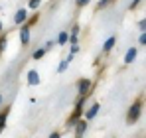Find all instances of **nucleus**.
<instances>
[{"label":"nucleus","instance_id":"6","mask_svg":"<svg viewBox=\"0 0 146 138\" xmlns=\"http://www.w3.org/2000/svg\"><path fill=\"white\" fill-rule=\"evenodd\" d=\"M20 40H22V44H24V46L30 42V32H28V28H24V30L20 32Z\"/></svg>","mask_w":146,"mask_h":138},{"label":"nucleus","instance_id":"19","mask_svg":"<svg viewBox=\"0 0 146 138\" xmlns=\"http://www.w3.org/2000/svg\"><path fill=\"white\" fill-rule=\"evenodd\" d=\"M87 2H89V0H77V4H81V6H83V4H87Z\"/></svg>","mask_w":146,"mask_h":138},{"label":"nucleus","instance_id":"20","mask_svg":"<svg viewBox=\"0 0 146 138\" xmlns=\"http://www.w3.org/2000/svg\"><path fill=\"white\" fill-rule=\"evenodd\" d=\"M0 103H2V97H0Z\"/></svg>","mask_w":146,"mask_h":138},{"label":"nucleus","instance_id":"9","mask_svg":"<svg viewBox=\"0 0 146 138\" xmlns=\"http://www.w3.org/2000/svg\"><path fill=\"white\" fill-rule=\"evenodd\" d=\"M75 124H77V134H83L87 128V122H75Z\"/></svg>","mask_w":146,"mask_h":138},{"label":"nucleus","instance_id":"10","mask_svg":"<svg viewBox=\"0 0 146 138\" xmlns=\"http://www.w3.org/2000/svg\"><path fill=\"white\" fill-rule=\"evenodd\" d=\"M71 59H73V53L69 55V57H67V59H65V61H61V65H59V71H65V67L69 65V61H71Z\"/></svg>","mask_w":146,"mask_h":138},{"label":"nucleus","instance_id":"13","mask_svg":"<svg viewBox=\"0 0 146 138\" xmlns=\"http://www.w3.org/2000/svg\"><path fill=\"white\" fill-rule=\"evenodd\" d=\"M67 42V36L65 34H59V44H65Z\"/></svg>","mask_w":146,"mask_h":138},{"label":"nucleus","instance_id":"7","mask_svg":"<svg viewBox=\"0 0 146 138\" xmlns=\"http://www.w3.org/2000/svg\"><path fill=\"white\" fill-rule=\"evenodd\" d=\"M97 111H99V105H93V107L87 111V118H93V116L97 115Z\"/></svg>","mask_w":146,"mask_h":138},{"label":"nucleus","instance_id":"18","mask_svg":"<svg viewBox=\"0 0 146 138\" xmlns=\"http://www.w3.org/2000/svg\"><path fill=\"white\" fill-rule=\"evenodd\" d=\"M138 2H140V0H134V2L130 4V8H136V4H138Z\"/></svg>","mask_w":146,"mask_h":138},{"label":"nucleus","instance_id":"16","mask_svg":"<svg viewBox=\"0 0 146 138\" xmlns=\"http://www.w3.org/2000/svg\"><path fill=\"white\" fill-rule=\"evenodd\" d=\"M138 44H146V36H144V34L140 36V40H138Z\"/></svg>","mask_w":146,"mask_h":138},{"label":"nucleus","instance_id":"4","mask_svg":"<svg viewBox=\"0 0 146 138\" xmlns=\"http://www.w3.org/2000/svg\"><path fill=\"white\" fill-rule=\"evenodd\" d=\"M134 57H136V47H132V49H128V53H126V57H124V61H126V63H130V61H134Z\"/></svg>","mask_w":146,"mask_h":138},{"label":"nucleus","instance_id":"5","mask_svg":"<svg viewBox=\"0 0 146 138\" xmlns=\"http://www.w3.org/2000/svg\"><path fill=\"white\" fill-rule=\"evenodd\" d=\"M14 20H16V24H22L26 20V10H18L16 16H14Z\"/></svg>","mask_w":146,"mask_h":138},{"label":"nucleus","instance_id":"2","mask_svg":"<svg viewBox=\"0 0 146 138\" xmlns=\"http://www.w3.org/2000/svg\"><path fill=\"white\" fill-rule=\"evenodd\" d=\"M89 87H91L89 79H83V81H79V93H81V95H87V91H89Z\"/></svg>","mask_w":146,"mask_h":138},{"label":"nucleus","instance_id":"3","mask_svg":"<svg viewBox=\"0 0 146 138\" xmlns=\"http://www.w3.org/2000/svg\"><path fill=\"white\" fill-rule=\"evenodd\" d=\"M28 83H30V85H38V83H40V77H38L36 71H30V73H28Z\"/></svg>","mask_w":146,"mask_h":138},{"label":"nucleus","instance_id":"11","mask_svg":"<svg viewBox=\"0 0 146 138\" xmlns=\"http://www.w3.org/2000/svg\"><path fill=\"white\" fill-rule=\"evenodd\" d=\"M44 53H46V49H38V51H34V59H40V57H44Z\"/></svg>","mask_w":146,"mask_h":138},{"label":"nucleus","instance_id":"12","mask_svg":"<svg viewBox=\"0 0 146 138\" xmlns=\"http://www.w3.org/2000/svg\"><path fill=\"white\" fill-rule=\"evenodd\" d=\"M4 122H6V115H0V130L4 128Z\"/></svg>","mask_w":146,"mask_h":138},{"label":"nucleus","instance_id":"15","mask_svg":"<svg viewBox=\"0 0 146 138\" xmlns=\"http://www.w3.org/2000/svg\"><path fill=\"white\" fill-rule=\"evenodd\" d=\"M138 28H140V30H144V28H146V22H144V20H140V22H138Z\"/></svg>","mask_w":146,"mask_h":138},{"label":"nucleus","instance_id":"8","mask_svg":"<svg viewBox=\"0 0 146 138\" xmlns=\"http://www.w3.org/2000/svg\"><path fill=\"white\" fill-rule=\"evenodd\" d=\"M113 46H115V38H109V40L105 42V46H103V49H105V51H109V49H111Z\"/></svg>","mask_w":146,"mask_h":138},{"label":"nucleus","instance_id":"14","mask_svg":"<svg viewBox=\"0 0 146 138\" xmlns=\"http://www.w3.org/2000/svg\"><path fill=\"white\" fill-rule=\"evenodd\" d=\"M38 4H40V0H32V2H30L32 8H38Z\"/></svg>","mask_w":146,"mask_h":138},{"label":"nucleus","instance_id":"21","mask_svg":"<svg viewBox=\"0 0 146 138\" xmlns=\"http://www.w3.org/2000/svg\"><path fill=\"white\" fill-rule=\"evenodd\" d=\"M0 26H2V24H0Z\"/></svg>","mask_w":146,"mask_h":138},{"label":"nucleus","instance_id":"17","mask_svg":"<svg viewBox=\"0 0 146 138\" xmlns=\"http://www.w3.org/2000/svg\"><path fill=\"white\" fill-rule=\"evenodd\" d=\"M4 46H6V40H0V51L4 49Z\"/></svg>","mask_w":146,"mask_h":138},{"label":"nucleus","instance_id":"1","mask_svg":"<svg viewBox=\"0 0 146 138\" xmlns=\"http://www.w3.org/2000/svg\"><path fill=\"white\" fill-rule=\"evenodd\" d=\"M138 116H140V105L136 103V105H132V107H130V113H128V122H136V120H138Z\"/></svg>","mask_w":146,"mask_h":138}]
</instances>
